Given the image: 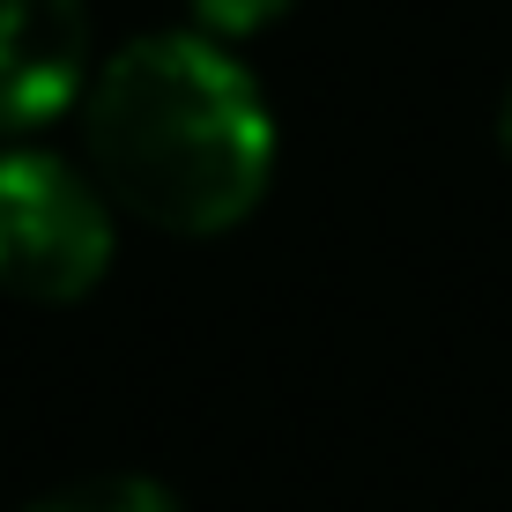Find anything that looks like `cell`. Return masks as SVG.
<instances>
[{
  "label": "cell",
  "instance_id": "cell-1",
  "mask_svg": "<svg viewBox=\"0 0 512 512\" xmlns=\"http://www.w3.org/2000/svg\"><path fill=\"white\" fill-rule=\"evenodd\" d=\"M82 149L112 208L179 238L245 223L275 171V119L245 60L208 30H149L97 60Z\"/></svg>",
  "mask_w": 512,
  "mask_h": 512
},
{
  "label": "cell",
  "instance_id": "cell-2",
  "mask_svg": "<svg viewBox=\"0 0 512 512\" xmlns=\"http://www.w3.org/2000/svg\"><path fill=\"white\" fill-rule=\"evenodd\" d=\"M112 268V193L45 149L0 156V290L75 305Z\"/></svg>",
  "mask_w": 512,
  "mask_h": 512
},
{
  "label": "cell",
  "instance_id": "cell-3",
  "mask_svg": "<svg viewBox=\"0 0 512 512\" xmlns=\"http://www.w3.org/2000/svg\"><path fill=\"white\" fill-rule=\"evenodd\" d=\"M90 60V8L82 0H0V134H30L82 104Z\"/></svg>",
  "mask_w": 512,
  "mask_h": 512
},
{
  "label": "cell",
  "instance_id": "cell-4",
  "mask_svg": "<svg viewBox=\"0 0 512 512\" xmlns=\"http://www.w3.org/2000/svg\"><path fill=\"white\" fill-rule=\"evenodd\" d=\"M23 512H179V498L164 483H149V475L112 468V475H75V483L30 498Z\"/></svg>",
  "mask_w": 512,
  "mask_h": 512
},
{
  "label": "cell",
  "instance_id": "cell-5",
  "mask_svg": "<svg viewBox=\"0 0 512 512\" xmlns=\"http://www.w3.org/2000/svg\"><path fill=\"white\" fill-rule=\"evenodd\" d=\"M297 0H193V23L208 30V38H253V30H268L275 15H290Z\"/></svg>",
  "mask_w": 512,
  "mask_h": 512
},
{
  "label": "cell",
  "instance_id": "cell-6",
  "mask_svg": "<svg viewBox=\"0 0 512 512\" xmlns=\"http://www.w3.org/2000/svg\"><path fill=\"white\" fill-rule=\"evenodd\" d=\"M498 149H505V164H512V90H505V104H498Z\"/></svg>",
  "mask_w": 512,
  "mask_h": 512
}]
</instances>
